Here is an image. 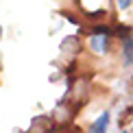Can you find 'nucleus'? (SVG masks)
<instances>
[{"mask_svg": "<svg viewBox=\"0 0 133 133\" xmlns=\"http://www.w3.org/2000/svg\"><path fill=\"white\" fill-rule=\"evenodd\" d=\"M90 46H92V50H94V52L103 55L105 50H107V35H92Z\"/></svg>", "mask_w": 133, "mask_h": 133, "instance_id": "obj_1", "label": "nucleus"}, {"mask_svg": "<svg viewBox=\"0 0 133 133\" xmlns=\"http://www.w3.org/2000/svg\"><path fill=\"white\" fill-rule=\"evenodd\" d=\"M107 124H109V114L105 111V114H101V118L92 124V131L90 133H105V131H107Z\"/></svg>", "mask_w": 133, "mask_h": 133, "instance_id": "obj_2", "label": "nucleus"}, {"mask_svg": "<svg viewBox=\"0 0 133 133\" xmlns=\"http://www.w3.org/2000/svg\"><path fill=\"white\" fill-rule=\"evenodd\" d=\"M122 59H124V63H133V39H131V37H124Z\"/></svg>", "mask_w": 133, "mask_h": 133, "instance_id": "obj_3", "label": "nucleus"}, {"mask_svg": "<svg viewBox=\"0 0 133 133\" xmlns=\"http://www.w3.org/2000/svg\"><path fill=\"white\" fill-rule=\"evenodd\" d=\"M92 35H111V29L109 26H96V29H92Z\"/></svg>", "mask_w": 133, "mask_h": 133, "instance_id": "obj_4", "label": "nucleus"}, {"mask_svg": "<svg viewBox=\"0 0 133 133\" xmlns=\"http://www.w3.org/2000/svg\"><path fill=\"white\" fill-rule=\"evenodd\" d=\"M129 33H131L129 26H118V35L120 37H129Z\"/></svg>", "mask_w": 133, "mask_h": 133, "instance_id": "obj_5", "label": "nucleus"}, {"mask_svg": "<svg viewBox=\"0 0 133 133\" xmlns=\"http://www.w3.org/2000/svg\"><path fill=\"white\" fill-rule=\"evenodd\" d=\"M131 2H133V0H118V7H120V9H129Z\"/></svg>", "mask_w": 133, "mask_h": 133, "instance_id": "obj_6", "label": "nucleus"}, {"mask_svg": "<svg viewBox=\"0 0 133 133\" xmlns=\"http://www.w3.org/2000/svg\"><path fill=\"white\" fill-rule=\"evenodd\" d=\"M0 39H2V26H0Z\"/></svg>", "mask_w": 133, "mask_h": 133, "instance_id": "obj_7", "label": "nucleus"}]
</instances>
